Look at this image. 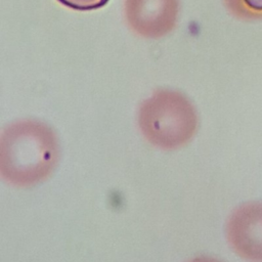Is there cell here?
Instances as JSON below:
<instances>
[{"mask_svg": "<svg viewBox=\"0 0 262 262\" xmlns=\"http://www.w3.org/2000/svg\"><path fill=\"white\" fill-rule=\"evenodd\" d=\"M58 140L53 130L36 120L6 126L0 138V173L11 185L28 187L50 176L58 161Z\"/></svg>", "mask_w": 262, "mask_h": 262, "instance_id": "obj_1", "label": "cell"}, {"mask_svg": "<svg viewBox=\"0 0 262 262\" xmlns=\"http://www.w3.org/2000/svg\"><path fill=\"white\" fill-rule=\"evenodd\" d=\"M198 113L181 92L159 89L139 106L138 126L145 139L162 149H177L194 136Z\"/></svg>", "mask_w": 262, "mask_h": 262, "instance_id": "obj_2", "label": "cell"}, {"mask_svg": "<svg viewBox=\"0 0 262 262\" xmlns=\"http://www.w3.org/2000/svg\"><path fill=\"white\" fill-rule=\"evenodd\" d=\"M127 25L136 35L160 39L177 25L179 0H124Z\"/></svg>", "mask_w": 262, "mask_h": 262, "instance_id": "obj_3", "label": "cell"}, {"mask_svg": "<svg viewBox=\"0 0 262 262\" xmlns=\"http://www.w3.org/2000/svg\"><path fill=\"white\" fill-rule=\"evenodd\" d=\"M231 249L248 262H262V202H250L236 208L226 223Z\"/></svg>", "mask_w": 262, "mask_h": 262, "instance_id": "obj_4", "label": "cell"}, {"mask_svg": "<svg viewBox=\"0 0 262 262\" xmlns=\"http://www.w3.org/2000/svg\"><path fill=\"white\" fill-rule=\"evenodd\" d=\"M224 5L236 18L262 19V0H224Z\"/></svg>", "mask_w": 262, "mask_h": 262, "instance_id": "obj_5", "label": "cell"}, {"mask_svg": "<svg viewBox=\"0 0 262 262\" xmlns=\"http://www.w3.org/2000/svg\"><path fill=\"white\" fill-rule=\"evenodd\" d=\"M62 5L75 10H95L104 6L108 0H57Z\"/></svg>", "mask_w": 262, "mask_h": 262, "instance_id": "obj_6", "label": "cell"}, {"mask_svg": "<svg viewBox=\"0 0 262 262\" xmlns=\"http://www.w3.org/2000/svg\"><path fill=\"white\" fill-rule=\"evenodd\" d=\"M188 262H220L217 259L214 258H210V257H198V258H193L191 260H189Z\"/></svg>", "mask_w": 262, "mask_h": 262, "instance_id": "obj_7", "label": "cell"}]
</instances>
